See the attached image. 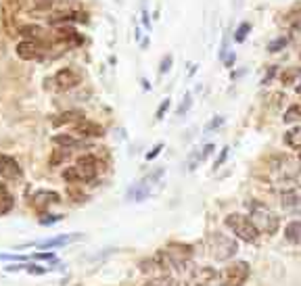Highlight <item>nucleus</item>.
Segmentation results:
<instances>
[{
  "mask_svg": "<svg viewBox=\"0 0 301 286\" xmlns=\"http://www.w3.org/2000/svg\"><path fill=\"white\" fill-rule=\"evenodd\" d=\"M99 169H101V165H99V159L95 155H82L76 161V165H71L63 171V180L69 184L92 182V180H97Z\"/></svg>",
  "mask_w": 301,
  "mask_h": 286,
  "instance_id": "obj_1",
  "label": "nucleus"
},
{
  "mask_svg": "<svg viewBox=\"0 0 301 286\" xmlns=\"http://www.w3.org/2000/svg\"><path fill=\"white\" fill-rule=\"evenodd\" d=\"M249 211H251V221H253V226L257 228L259 234H276L278 226H280V219L278 215L270 209L268 205L259 203V201H251L249 203Z\"/></svg>",
  "mask_w": 301,
  "mask_h": 286,
  "instance_id": "obj_2",
  "label": "nucleus"
},
{
  "mask_svg": "<svg viewBox=\"0 0 301 286\" xmlns=\"http://www.w3.org/2000/svg\"><path fill=\"white\" fill-rule=\"evenodd\" d=\"M224 226H226L236 238L245 240V242H255L257 236H259L257 228L253 226V221H251L247 215H243V213H230V215H226Z\"/></svg>",
  "mask_w": 301,
  "mask_h": 286,
  "instance_id": "obj_3",
  "label": "nucleus"
},
{
  "mask_svg": "<svg viewBox=\"0 0 301 286\" xmlns=\"http://www.w3.org/2000/svg\"><path fill=\"white\" fill-rule=\"evenodd\" d=\"M207 246L209 251H212V255L214 259L218 261H228L236 255V251H238V244L232 236L224 234V232H214L212 236L207 238Z\"/></svg>",
  "mask_w": 301,
  "mask_h": 286,
  "instance_id": "obj_4",
  "label": "nucleus"
},
{
  "mask_svg": "<svg viewBox=\"0 0 301 286\" xmlns=\"http://www.w3.org/2000/svg\"><path fill=\"white\" fill-rule=\"evenodd\" d=\"M249 272H251V268L247 261L228 263L220 272V286H243L249 278Z\"/></svg>",
  "mask_w": 301,
  "mask_h": 286,
  "instance_id": "obj_5",
  "label": "nucleus"
},
{
  "mask_svg": "<svg viewBox=\"0 0 301 286\" xmlns=\"http://www.w3.org/2000/svg\"><path fill=\"white\" fill-rule=\"evenodd\" d=\"M80 82H82L80 73H78L76 69H69V67H67V69H61V71H57L52 78L46 80V84H48L52 90H57V92H67V90L76 88Z\"/></svg>",
  "mask_w": 301,
  "mask_h": 286,
  "instance_id": "obj_6",
  "label": "nucleus"
},
{
  "mask_svg": "<svg viewBox=\"0 0 301 286\" xmlns=\"http://www.w3.org/2000/svg\"><path fill=\"white\" fill-rule=\"evenodd\" d=\"M163 251H165V255L170 257V261H172L174 268H180V265H184L186 261L193 259V246H191V244L172 242V244H167Z\"/></svg>",
  "mask_w": 301,
  "mask_h": 286,
  "instance_id": "obj_7",
  "label": "nucleus"
},
{
  "mask_svg": "<svg viewBox=\"0 0 301 286\" xmlns=\"http://www.w3.org/2000/svg\"><path fill=\"white\" fill-rule=\"evenodd\" d=\"M44 54V44L40 40H23L17 44V56L23 61H36Z\"/></svg>",
  "mask_w": 301,
  "mask_h": 286,
  "instance_id": "obj_8",
  "label": "nucleus"
},
{
  "mask_svg": "<svg viewBox=\"0 0 301 286\" xmlns=\"http://www.w3.org/2000/svg\"><path fill=\"white\" fill-rule=\"evenodd\" d=\"M23 176L21 165L11 155H0V178L5 180H19Z\"/></svg>",
  "mask_w": 301,
  "mask_h": 286,
  "instance_id": "obj_9",
  "label": "nucleus"
},
{
  "mask_svg": "<svg viewBox=\"0 0 301 286\" xmlns=\"http://www.w3.org/2000/svg\"><path fill=\"white\" fill-rule=\"evenodd\" d=\"M73 134L82 136V138H101L105 134L103 125L95 123V121H88V119H82L73 125Z\"/></svg>",
  "mask_w": 301,
  "mask_h": 286,
  "instance_id": "obj_10",
  "label": "nucleus"
},
{
  "mask_svg": "<svg viewBox=\"0 0 301 286\" xmlns=\"http://www.w3.org/2000/svg\"><path fill=\"white\" fill-rule=\"evenodd\" d=\"M32 203H34L36 209H46L50 205L61 203V197H59L57 193H50V190H38V193H34V197H32Z\"/></svg>",
  "mask_w": 301,
  "mask_h": 286,
  "instance_id": "obj_11",
  "label": "nucleus"
},
{
  "mask_svg": "<svg viewBox=\"0 0 301 286\" xmlns=\"http://www.w3.org/2000/svg\"><path fill=\"white\" fill-rule=\"evenodd\" d=\"M82 119H86L84 111L71 109V111H63V113L54 115V117L50 119V123L54 125V128H61V125H65V123H78V121H82Z\"/></svg>",
  "mask_w": 301,
  "mask_h": 286,
  "instance_id": "obj_12",
  "label": "nucleus"
},
{
  "mask_svg": "<svg viewBox=\"0 0 301 286\" xmlns=\"http://www.w3.org/2000/svg\"><path fill=\"white\" fill-rule=\"evenodd\" d=\"M82 234L76 232V234H63V236H57V238H48V240H42L38 242L40 249H57V246H63V244H69V242H76L80 240Z\"/></svg>",
  "mask_w": 301,
  "mask_h": 286,
  "instance_id": "obj_13",
  "label": "nucleus"
},
{
  "mask_svg": "<svg viewBox=\"0 0 301 286\" xmlns=\"http://www.w3.org/2000/svg\"><path fill=\"white\" fill-rule=\"evenodd\" d=\"M220 280V276L212 270V268H201V270H197L195 272V278H193V282L197 284V286H212V284H216Z\"/></svg>",
  "mask_w": 301,
  "mask_h": 286,
  "instance_id": "obj_14",
  "label": "nucleus"
},
{
  "mask_svg": "<svg viewBox=\"0 0 301 286\" xmlns=\"http://www.w3.org/2000/svg\"><path fill=\"white\" fill-rule=\"evenodd\" d=\"M280 203L287 211H301V195L297 190H287V193H283Z\"/></svg>",
  "mask_w": 301,
  "mask_h": 286,
  "instance_id": "obj_15",
  "label": "nucleus"
},
{
  "mask_svg": "<svg viewBox=\"0 0 301 286\" xmlns=\"http://www.w3.org/2000/svg\"><path fill=\"white\" fill-rule=\"evenodd\" d=\"M52 144L54 146H61V148H78V146H84V142L78 140L73 134H57V136H52Z\"/></svg>",
  "mask_w": 301,
  "mask_h": 286,
  "instance_id": "obj_16",
  "label": "nucleus"
},
{
  "mask_svg": "<svg viewBox=\"0 0 301 286\" xmlns=\"http://www.w3.org/2000/svg\"><path fill=\"white\" fill-rule=\"evenodd\" d=\"M19 36L27 38V40H42L46 36V29L40 25H21L19 27Z\"/></svg>",
  "mask_w": 301,
  "mask_h": 286,
  "instance_id": "obj_17",
  "label": "nucleus"
},
{
  "mask_svg": "<svg viewBox=\"0 0 301 286\" xmlns=\"http://www.w3.org/2000/svg\"><path fill=\"white\" fill-rule=\"evenodd\" d=\"M57 40L61 42H73V44H80L82 42V36L78 34V31L73 27H67V25H61L57 29Z\"/></svg>",
  "mask_w": 301,
  "mask_h": 286,
  "instance_id": "obj_18",
  "label": "nucleus"
},
{
  "mask_svg": "<svg viewBox=\"0 0 301 286\" xmlns=\"http://www.w3.org/2000/svg\"><path fill=\"white\" fill-rule=\"evenodd\" d=\"M15 207V199L9 193V188L5 184H0V215H7Z\"/></svg>",
  "mask_w": 301,
  "mask_h": 286,
  "instance_id": "obj_19",
  "label": "nucleus"
},
{
  "mask_svg": "<svg viewBox=\"0 0 301 286\" xmlns=\"http://www.w3.org/2000/svg\"><path fill=\"white\" fill-rule=\"evenodd\" d=\"M23 9V0H5V5H3V15H5V21L7 25L11 23V19Z\"/></svg>",
  "mask_w": 301,
  "mask_h": 286,
  "instance_id": "obj_20",
  "label": "nucleus"
},
{
  "mask_svg": "<svg viewBox=\"0 0 301 286\" xmlns=\"http://www.w3.org/2000/svg\"><path fill=\"white\" fill-rule=\"evenodd\" d=\"M285 238L291 244H301V221H291V224L285 228Z\"/></svg>",
  "mask_w": 301,
  "mask_h": 286,
  "instance_id": "obj_21",
  "label": "nucleus"
},
{
  "mask_svg": "<svg viewBox=\"0 0 301 286\" xmlns=\"http://www.w3.org/2000/svg\"><path fill=\"white\" fill-rule=\"evenodd\" d=\"M285 142H287V146H291L295 150H301V125L285 132Z\"/></svg>",
  "mask_w": 301,
  "mask_h": 286,
  "instance_id": "obj_22",
  "label": "nucleus"
},
{
  "mask_svg": "<svg viewBox=\"0 0 301 286\" xmlns=\"http://www.w3.org/2000/svg\"><path fill=\"white\" fill-rule=\"evenodd\" d=\"M146 195H148V188H146V184H136V186H132V188H130L128 199L142 201V199H146Z\"/></svg>",
  "mask_w": 301,
  "mask_h": 286,
  "instance_id": "obj_23",
  "label": "nucleus"
},
{
  "mask_svg": "<svg viewBox=\"0 0 301 286\" xmlns=\"http://www.w3.org/2000/svg\"><path fill=\"white\" fill-rule=\"evenodd\" d=\"M301 75V69H297V67H289V69H285L283 73H280V82L285 84V86H289V84H295V80Z\"/></svg>",
  "mask_w": 301,
  "mask_h": 286,
  "instance_id": "obj_24",
  "label": "nucleus"
},
{
  "mask_svg": "<svg viewBox=\"0 0 301 286\" xmlns=\"http://www.w3.org/2000/svg\"><path fill=\"white\" fill-rule=\"evenodd\" d=\"M285 123H295L301 119V105H291L287 111H285Z\"/></svg>",
  "mask_w": 301,
  "mask_h": 286,
  "instance_id": "obj_25",
  "label": "nucleus"
},
{
  "mask_svg": "<svg viewBox=\"0 0 301 286\" xmlns=\"http://www.w3.org/2000/svg\"><path fill=\"white\" fill-rule=\"evenodd\" d=\"M144 286H180V284L170 276H157V278H150Z\"/></svg>",
  "mask_w": 301,
  "mask_h": 286,
  "instance_id": "obj_26",
  "label": "nucleus"
},
{
  "mask_svg": "<svg viewBox=\"0 0 301 286\" xmlns=\"http://www.w3.org/2000/svg\"><path fill=\"white\" fill-rule=\"evenodd\" d=\"M71 157V148H61V150H54V155L50 157V165H61L63 161Z\"/></svg>",
  "mask_w": 301,
  "mask_h": 286,
  "instance_id": "obj_27",
  "label": "nucleus"
},
{
  "mask_svg": "<svg viewBox=\"0 0 301 286\" xmlns=\"http://www.w3.org/2000/svg\"><path fill=\"white\" fill-rule=\"evenodd\" d=\"M249 31H251V25H249V23H240L238 29L234 31V40H236V42H245V38H247Z\"/></svg>",
  "mask_w": 301,
  "mask_h": 286,
  "instance_id": "obj_28",
  "label": "nucleus"
},
{
  "mask_svg": "<svg viewBox=\"0 0 301 286\" xmlns=\"http://www.w3.org/2000/svg\"><path fill=\"white\" fill-rule=\"evenodd\" d=\"M287 44H289V40L283 36V38H276V40L270 42V44H268V50H270V52H278V50H283Z\"/></svg>",
  "mask_w": 301,
  "mask_h": 286,
  "instance_id": "obj_29",
  "label": "nucleus"
},
{
  "mask_svg": "<svg viewBox=\"0 0 301 286\" xmlns=\"http://www.w3.org/2000/svg\"><path fill=\"white\" fill-rule=\"evenodd\" d=\"M287 23L299 29V27H301V9H299V11H293V13L287 17Z\"/></svg>",
  "mask_w": 301,
  "mask_h": 286,
  "instance_id": "obj_30",
  "label": "nucleus"
},
{
  "mask_svg": "<svg viewBox=\"0 0 301 286\" xmlns=\"http://www.w3.org/2000/svg\"><path fill=\"white\" fill-rule=\"evenodd\" d=\"M0 261H27V257L15 255V253H0Z\"/></svg>",
  "mask_w": 301,
  "mask_h": 286,
  "instance_id": "obj_31",
  "label": "nucleus"
},
{
  "mask_svg": "<svg viewBox=\"0 0 301 286\" xmlns=\"http://www.w3.org/2000/svg\"><path fill=\"white\" fill-rule=\"evenodd\" d=\"M172 63H174V56H172V54H165V56L161 59V67H159V73H161V75L167 73V71L172 69Z\"/></svg>",
  "mask_w": 301,
  "mask_h": 286,
  "instance_id": "obj_32",
  "label": "nucleus"
},
{
  "mask_svg": "<svg viewBox=\"0 0 301 286\" xmlns=\"http://www.w3.org/2000/svg\"><path fill=\"white\" fill-rule=\"evenodd\" d=\"M61 219H63V215H44L40 219V224L42 226H48V224H57V221H61Z\"/></svg>",
  "mask_w": 301,
  "mask_h": 286,
  "instance_id": "obj_33",
  "label": "nucleus"
},
{
  "mask_svg": "<svg viewBox=\"0 0 301 286\" xmlns=\"http://www.w3.org/2000/svg\"><path fill=\"white\" fill-rule=\"evenodd\" d=\"M189 109H191V94H186L184 101H182V105L178 107V111H176V113H178V117H180V115H184Z\"/></svg>",
  "mask_w": 301,
  "mask_h": 286,
  "instance_id": "obj_34",
  "label": "nucleus"
},
{
  "mask_svg": "<svg viewBox=\"0 0 301 286\" xmlns=\"http://www.w3.org/2000/svg\"><path fill=\"white\" fill-rule=\"evenodd\" d=\"M34 259H40V261H57L54 253H36Z\"/></svg>",
  "mask_w": 301,
  "mask_h": 286,
  "instance_id": "obj_35",
  "label": "nucleus"
},
{
  "mask_svg": "<svg viewBox=\"0 0 301 286\" xmlns=\"http://www.w3.org/2000/svg\"><path fill=\"white\" fill-rule=\"evenodd\" d=\"M27 272L32 274V276H34V274H36V276H42V274H46L48 270H46V268H40V265H29V263H27Z\"/></svg>",
  "mask_w": 301,
  "mask_h": 286,
  "instance_id": "obj_36",
  "label": "nucleus"
},
{
  "mask_svg": "<svg viewBox=\"0 0 301 286\" xmlns=\"http://www.w3.org/2000/svg\"><path fill=\"white\" fill-rule=\"evenodd\" d=\"M167 109H170V99H165V101L159 105V109H157V115H155V117H157V119H163V115H165V111H167Z\"/></svg>",
  "mask_w": 301,
  "mask_h": 286,
  "instance_id": "obj_37",
  "label": "nucleus"
},
{
  "mask_svg": "<svg viewBox=\"0 0 301 286\" xmlns=\"http://www.w3.org/2000/svg\"><path fill=\"white\" fill-rule=\"evenodd\" d=\"M161 148H163V142H159V144H155L153 146V150H150V152H146V159H148V161H153V159L161 152Z\"/></svg>",
  "mask_w": 301,
  "mask_h": 286,
  "instance_id": "obj_38",
  "label": "nucleus"
},
{
  "mask_svg": "<svg viewBox=\"0 0 301 286\" xmlns=\"http://www.w3.org/2000/svg\"><path fill=\"white\" fill-rule=\"evenodd\" d=\"M7 272H21V270H27V263L25 261H19V263H13L9 268H5Z\"/></svg>",
  "mask_w": 301,
  "mask_h": 286,
  "instance_id": "obj_39",
  "label": "nucleus"
},
{
  "mask_svg": "<svg viewBox=\"0 0 301 286\" xmlns=\"http://www.w3.org/2000/svg\"><path fill=\"white\" fill-rule=\"evenodd\" d=\"M222 123H224V117H216V119H212V121H209L207 130H216V128H220Z\"/></svg>",
  "mask_w": 301,
  "mask_h": 286,
  "instance_id": "obj_40",
  "label": "nucleus"
},
{
  "mask_svg": "<svg viewBox=\"0 0 301 286\" xmlns=\"http://www.w3.org/2000/svg\"><path fill=\"white\" fill-rule=\"evenodd\" d=\"M274 73H276V67H270L268 73H266V78L261 80V84H270V82H272V78H274Z\"/></svg>",
  "mask_w": 301,
  "mask_h": 286,
  "instance_id": "obj_41",
  "label": "nucleus"
},
{
  "mask_svg": "<svg viewBox=\"0 0 301 286\" xmlns=\"http://www.w3.org/2000/svg\"><path fill=\"white\" fill-rule=\"evenodd\" d=\"M226 155H228V148H222V155H220V159L216 161V167H220L222 163H224V159H226Z\"/></svg>",
  "mask_w": 301,
  "mask_h": 286,
  "instance_id": "obj_42",
  "label": "nucleus"
},
{
  "mask_svg": "<svg viewBox=\"0 0 301 286\" xmlns=\"http://www.w3.org/2000/svg\"><path fill=\"white\" fill-rule=\"evenodd\" d=\"M234 59H236V56H234V52H230L228 56H224V63H226V67H230V65H232V63H234Z\"/></svg>",
  "mask_w": 301,
  "mask_h": 286,
  "instance_id": "obj_43",
  "label": "nucleus"
},
{
  "mask_svg": "<svg viewBox=\"0 0 301 286\" xmlns=\"http://www.w3.org/2000/svg\"><path fill=\"white\" fill-rule=\"evenodd\" d=\"M297 92H299V94H301V86H297Z\"/></svg>",
  "mask_w": 301,
  "mask_h": 286,
  "instance_id": "obj_44",
  "label": "nucleus"
},
{
  "mask_svg": "<svg viewBox=\"0 0 301 286\" xmlns=\"http://www.w3.org/2000/svg\"><path fill=\"white\" fill-rule=\"evenodd\" d=\"M299 56H301V52H299Z\"/></svg>",
  "mask_w": 301,
  "mask_h": 286,
  "instance_id": "obj_45",
  "label": "nucleus"
}]
</instances>
